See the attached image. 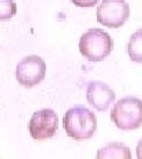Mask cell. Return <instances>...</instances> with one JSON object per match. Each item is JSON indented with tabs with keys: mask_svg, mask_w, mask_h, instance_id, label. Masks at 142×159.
I'll return each instance as SVG.
<instances>
[{
	"mask_svg": "<svg viewBox=\"0 0 142 159\" xmlns=\"http://www.w3.org/2000/svg\"><path fill=\"white\" fill-rule=\"evenodd\" d=\"M46 74V64L39 56H27L22 59L16 68V79L24 87H33L40 84Z\"/></svg>",
	"mask_w": 142,
	"mask_h": 159,
	"instance_id": "cell-5",
	"label": "cell"
},
{
	"mask_svg": "<svg viewBox=\"0 0 142 159\" xmlns=\"http://www.w3.org/2000/svg\"><path fill=\"white\" fill-rule=\"evenodd\" d=\"M66 134L77 142L90 139L97 129V118L92 111L82 105L69 108L63 117Z\"/></svg>",
	"mask_w": 142,
	"mask_h": 159,
	"instance_id": "cell-1",
	"label": "cell"
},
{
	"mask_svg": "<svg viewBox=\"0 0 142 159\" xmlns=\"http://www.w3.org/2000/svg\"><path fill=\"white\" fill-rule=\"evenodd\" d=\"M113 39L105 31L100 29L88 30L80 39L81 54L89 61H102L113 51Z\"/></svg>",
	"mask_w": 142,
	"mask_h": 159,
	"instance_id": "cell-2",
	"label": "cell"
},
{
	"mask_svg": "<svg viewBox=\"0 0 142 159\" xmlns=\"http://www.w3.org/2000/svg\"><path fill=\"white\" fill-rule=\"evenodd\" d=\"M130 16V7L125 0H103L97 7V21L109 29H120Z\"/></svg>",
	"mask_w": 142,
	"mask_h": 159,
	"instance_id": "cell-4",
	"label": "cell"
},
{
	"mask_svg": "<svg viewBox=\"0 0 142 159\" xmlns=\"http://www.w3.org/2000/svg\"><path fill=\"white\" fill-rule=\"evenodd\" d=\"M58 129V117L51 108H43L34 112L28 123V132L32 139L43 142L56 134Z\"/></svg>",
	"mask_w": 142,
	"mask_h": 159,
	"instance_id": "cell-6",
	"label": "cell"
},
{
	"mask_svg": "<svg viewBox=\"0 0 142 159\" xmlns=\"http://www.w3.org/2000/svg\"><path fill=\"white\" fill-rule=\"evenodd\" d=\"M97 158H131L130 150L122 143H110L97 151Z\"/></svg>",
	"mask_w": 142,
	"mask_h": 159,
	"instance_id": "cell-8",
	"label": "cell"
},
{
	"mask_svg": "<svg viewBox=\"0 0 142 159\" xmlns=\"http://www.w3.org/2000/svg\"><path fill=\"white\" fill-rule=\"evenodd\" d=\"M136 157L139 159H142V139L137 143L136 146Z\"/></svg>",
	"mask_w": 142,
	"mask_h": 159,
	"instance_id": "cell-12",
	"label": "cell"
},
{
	"mask_svg": "<svg viewBox=\"0 0 142 159\" xmlns=\"http://www.w3.org/2000/svg\"><path fill=\"white\" fill-rule=\"evenodd\" d=\"M17 14V4L14 0H0V20H10Z\"/></svg>",
	"mask_w": 142,
	"mask_h": 159,
	"instance_id": "cell-10",
	"label": "cell"
},
{
	"mask_svg": "<svg viewBox=\"0 0 142 159\" xmlns=\"http://www.w3.org/2000/svg\"><path fill=\"white\" fill-rule=\"evenodd\" d=\"M85 96H86L88 102L100 112L107 111L116 97L115 92L110 86L97 80L90 81L88 84Z\"/></svg>",
	"mask_w": 142,
	"mask_h": 159,
	"instance_id": "cell-7",
	"label": "cell"
},
{
	"mask_svg": "<svg viewBox=\"0 0 142 159\" xmlns=\"http://www.w3.org/2000/svg\"><path fill=\"white\" fill-rule=\"evenodd\" d=\"M110 118L120 130H136L142 125V100L136 97L120 99L114 105Z\"/></svg>",
	"mask_w": 142,
	"mask_h": 159,
	"instance_id": "cell-3",
	"label": "cell"
},
{
	"mask_svg": "<svg viewBox=\"0 0 142 159\" xmlns=\"http://www.w3.org/2000/svg\"><path fill=\"white\" fill-rule=\"evenodd\" d=\"M127 51L131 61L142 64V29L137 30L130 35L127 45Z\"/></svg>",
	"mask_w": 142,
	"mask_h": 159,
	"instance_id": "cell-9",
	"label": "cell"
},
{
	"mask_svg": "<svg viewBox=\"0 0 142 159\" xmlns=\"http://www.w3.org/2000/svg\"><path fill=\"white\" fill-rule=\"evenodd\" d=\"M70 1L78 7H94L98 2V0H70Z\"/></svg>",
	"mask_w": 142,
	"mask_h": 159,
	"instance_id": "cell-11",
	"label": "cell"
}]
</instances>
